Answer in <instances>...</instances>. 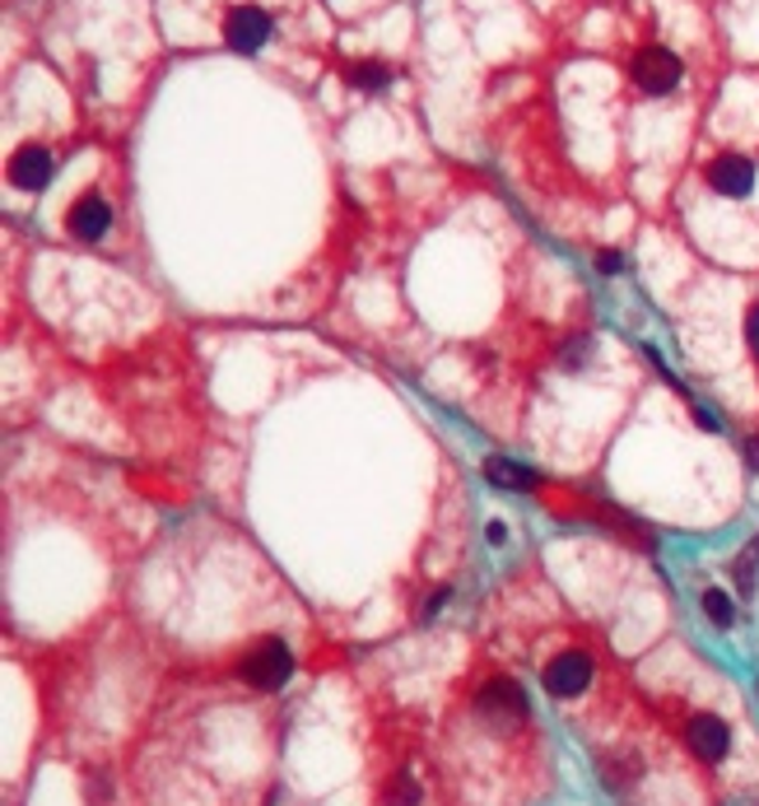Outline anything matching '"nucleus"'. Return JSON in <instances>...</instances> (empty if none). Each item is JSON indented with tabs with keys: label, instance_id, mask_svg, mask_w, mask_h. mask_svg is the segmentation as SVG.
Here are the masks:
<instances>
[{
	"label": "nucleus",
	"instance_id": "f257e3e1",
	"mask_svg": "<svg viewBox=\"0 0 759 806\" xmlns=\"http://www.w3.org/2000/svg\"><path fill=\"white\" fill-rule=\"evenodd\" d=\"M238 671H242V681L257 685V690H280L289 676H294V653H289L280 639H266L238 662Z\"/></svg>",
	"mask_w": 759,
	"mask_h": 806
},
{
	"label": "nucleus",
	"instance_id": "f03ea898",
	"mask_svg": "<svg viewBox=\"0 0 759 806\" xmlns=\"http://www.w3.org/2000/svg\"><path fill=\"white\" fill-rule=\"evenodd\" d=\"M630 75H634V84L643 89V94L662 99V94H672V89L680 84L685 65H680L676 52H666V48H643V52L634 56V65H630Z\"/></svg>",
	"mask_w": 759,
	"mask_h": 806
},
{
	"label": "nucleus",
	"instance_id": "7ed1b4c3",
	"mask_svg": "<svg viewBox=\"0 0 759 806\" xmlns=\"http://www.w3.org/2000/svg\"><path fill=\"white\" fill-rule=\"evenodd\" d=\"M275 38V19L261 6H233L225 14V42L233 52H261Z\"/></svg>",
	"mask_w": 759,
	"mask_h": 806
},
{
	"label": "nucleus",
	"instance_id": "20e7f679",
	"mask_svg": "<svg viewBox=\"0 0 759 806\" xmlns=\"http://www.w3.org/2000/svg\"><path fill=\"white\" fill-rule=\"evenodd\" d=\"M476 709H480V719L512 727V723H522V719H527V695H522V685H518V681L495 676V681H485V685H480Z\"/></svg>",
	"mask_w": 759,
	"mask_h": 806
},
{
	"label": "nucleus",
	"instance_id": "39448f33",
	"mask_svg": "<svg viewBox=\"0 0 759 806\" xmlns=\"http://www.w3.org/2000/svg\"><path fill=\"white\" fill-rule=\"evenodd\" d=\"M592 685V658L588 653H560L545 666V690L554 700H573Z\"/></svg>",
	"mask_w": 759,
	"mask_h": 806
},
{
	"label": "nucleus",
	"instance_id": "423d86ee",
	"mask_svg": "<svg viewBox=\"0 0 759 806\" xmlns=\"http://www.w3.org/2000/svg\"><path fill=\"white\" fill-rule=\"evenodd\" d=\"M708 187L718 196L741 200V196L755 192V164L746 159V154H718V159L708 164Z\"/></svg>",
	"mask_w": 759,
	"mask_h": 806
},
{
	"label": "nucleus",
	"instance_id": "0eeeda50",
	"mask_svg": "<svg viewBox=\"0 0 759 806\" xmlns=\"http://www.w3.org/2000/svg\"><path fill=\"white\" fill-rule=\"evenodd\" d=\"M685 742H689V751H695L699 760L718 765V760L731 751V732H727L722 719H713V713H695V719L685 723Z\"/></svg>",
	"mask_w": 759,
	"mask_h": 806
},
{
	"label": "nucleus",
	"instance_id": "6e6552de",
	"mask_svg": "<svg viewBox=\"0 0 759 806\" xmlns=\"http://www.w3.org/2000/svg\"><path fill=\"white\" fill-rule=\"evenodd\" d=\"M52 173H56L52 149H42V145L14 149V159H10V183H14L19 192H42V187L52 183Z\"/></svg>",
	"mask_w": 759,
	"mask_h": 806
},
{
	"label": "nucleus",
	"instance_id": "1a4fd4ad",
	"mask_svg": "<svg viewBox=\"0 0 759 806\" xmlns=\"http://www.w3.org/2000/svg\"><path fill=\"white\" fill-rule=\"evenodd\" d=\"M65 229H71V238H80V242H98L107 229H113V206H107L103 196H80L71 206Z\"/></svg>",
	"mask_w": 759,
	"mask_h": 806
},
{
	"label": "nucleus",
	"instance_id": "9d476101",
	"mask_svg": "<svg viewBox=\"0 0 759 806\" xmlns=\"http://www.w3.org/2000/svg\"><path fill=\"white\" fill-rule=\"evenodd\" d=\"M485 480H495L503 489H531L536 485V472H531V466L508 462V457H485Z\"/></svg>",
	"mask_w": 759,
	"mask_h": 806
},
{
	"label": "nucleus",
	"instance_id": "9b49d317",
	"mask_svg": "<svg viewBox=\"0 0 759 806\" xmlns=\"http://www.w3.org/2000/svg\"><path fill=\"white\" fill-rule=\"evenodd\" d=\"M350 84L364 89V94H377V89L392 84V71H387L383 61H354V65H350Z\"/></svg>",
	"mask_w": 759,
	"mask_h": 806
},
{
	"label": "nucleus",
	"instance_id": "f8f14e48",
	"mask_svg": "<svg viewBox=\"0 0 759 806\" xmlns=\"http://www.w3.org/2000/svg\"><path fill=\"white\" fill-rule=\"evenodd\" d=\"M699 607H704V616L718 624V630H727V624L736 620V607H731V597L727 592H718V588H708L704 597H699Z\"/></svg>",
	"mask_w": 759,
	"mask_h": 806
},
{
	"label": "nucleus",
	"instance_id": "ddd939ff",
	"mask_svg": "<svg viewBox=\"0 0 759 806\" xmlns=\"http://www.w3.org/2000/svg\"><path fill=\"white\" fill-rule=\"evenodd\" d=\"M755 574H759V536L741 550V565H736V583H741V592L755 588Z\"/></svg>",
	"mask_w": 759,
	"mask_h": 806
},
{
	"label": "nucleus",
	"instance_id": "4468645a",
	"mask_svg": "<svg viewBox=\"0 0 759 806\" xmlns=\"http://www.w3.org/2000/svg\"><path fill=\"white\" fill-rule=\"evenodd\" d=\"M419 802V783L410 774H396L392 778V806H415Z\"/></svg>",
	"mask_w": 759,
	"mask_h": 806
},
{
	"label": "nucleus",
	"instance_id": "2eb2a0df",
	"mask_svg": "<svg viewBox=\"0 0 759 806\" xmlns=\"http://www.w3.org/2000/svg\"><path fill=\"white\" fill-rule=\"evenodd\" d=\"M588 354H592L588 341H569V345H560V364H564V369H583Z\"/></svg>",
	"mask_w": 759,
	"mask_h": 806
},
{
	"label": "nucleus",
	"instance_id": "dca6fc26",
	"mask_svg": "<svg viewBox=\"0 0 759 806\" xmlns=\"http://www.w3.org/2000/svg\"><path fill=\"white\" fill-rule=\"evenodd\" d=\"M596 271H606V276H620V271H624V257H620L615 248H606V252H596Z\"/></svg>",
	"mask_w": 759,
	"mask_h": 806
},
{
	"label": "nucleus",
	"instance_id": "f3484780",
	"mask_svg": "<svg viewBox=\"0 0 759 806\" xmlns=\"http://www.w3.org/2000/svg\"><path fill=\"white\" fill-rule=\"evenodd\" d=\"M746 345H750V354H759V303L746 312Z\"/></svg>",
	"mask_w": 759,
	"mask_h": 806
},
{
	"label": "nucleus",
	"instance_id": "a211bd4d",
	"mask_svg": "<svg viewBox=\"0 0 759 806\" xmlns=\"http://www.w3.org/2000/svg\"><path fill=\"white\" fill-rule=\"evenodd\" d=\"M695 424H699V430H713V434H718V430H722V420H718V415H713L708 406H695Z\"/></svg>",
	"mask_w": 759,
	"mask_h": 806
},
{
	"label": "nucleus",
	"instance_id": "6ab92c4d",
	"mask_svg": "<svg viewBox=\"0 0 759 806\" xmlns=\"http://www.w3.org/2000/svg\"><path fill=\"white\" fill-rule=\"evenodd\" d=\"M485 536H489V541H495V546H503V541H508V531H503L499 523H489V527H485Z\"/></svg>",
	"mask_w": 759,
	"mask_h": 806
},
{
	"label": "nucleus",
	"instance_id": "aec40b11",
	"mask_svg": "<svg viewBox=\"0 0 759 806\" xmlns=\"http://www.w3.org/2000/svg\"><path fill=\"white\" fill-rule=\"evenodd\" d=\"M746 457H750V462L759 466V443H750V447H746Z\"/></svg>",
	"mask_w": 759,
	"mask_h": 806
}]
</instances>
